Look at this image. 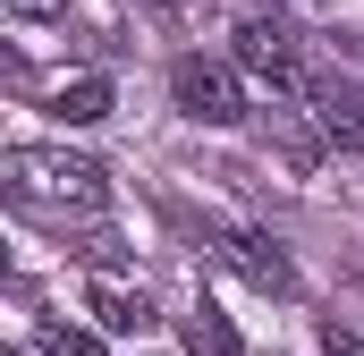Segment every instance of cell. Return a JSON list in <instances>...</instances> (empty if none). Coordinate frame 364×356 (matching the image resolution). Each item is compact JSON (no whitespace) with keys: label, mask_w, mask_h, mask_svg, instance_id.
Here are the masks:
<instances>
[{"label":"cell","mask_w":364,"mask_h":356,"mask_svg":"<svg viewBox=\"0 0 364 356\" xmlns=\"http://www.w3.org/2000/svg\"><path fill=\"white\" fill-rule=\"evenodd\" d=\"M0 178H9V195H17L26 212H43V221H60V212H110L102 162L68 153V145H9V153H0Z\"/></svg>","instance_id":"obj_1"},{"label":"cell","mask_w":364,"mask_h":356,"mask_svg":"<svg viewBox=\"0 0 364 356\" xmlns=\"http://www.w3.org/2000/svg\"><path fill=\"white\" fill-rule=\"evenodd\" d=\"M170 93H178V110L195 119V127H237V119H246V85H237L229 60L186 51L178 68H170Z\"/></svg>","instance_id":"obj_2"},{"label":"cell","mask_w":364,"mask_h":356,"mask_svg":"<svg viewBox=\"0 0 364 356\" xmlns=\"http://www.w3.org/2000/svg\"><path fill=\"white\" fill-rule=\"evenodd\" d=\"M237 68H255L272 93H314V68H305V51L288 43V26H272V17H246L237 26Z\"/></svg>","instance_id":"obj_3"},{"label":"cell","mask_w":364,"mask_h":356,"mask_svg":"<svg viewBox=\"0 0 364 356\" xmlns=\"http://www.w3.org/2000/svg\"><path fill=\"white\" fill-rule=\"evenodd\" d=\"M220 263L237 271V280H255L263 297H296V263L279 255V238H263V229H229L220 238Z\"/></svg>","instance_id":"obj_4"},{"label":"cell","mask_w":364,"mask_h":356,"mask_svg":"<svg viewBox=\"0 0 364 356\" xmlns=\"http://www.w3.org/2000/svg\"><path fill=\"white\" fill-rule=\"evenodd\" d=\"M314 127H322V145H339V153H364V93L339 85V77H314Z\"/></svg>","instance_id":"obj_5"},{"label":"cell","mask_w":364,"mask_h":356,"mask_svg":"<svg viewBox=\"0 0 364 356\" xmlns=\"http://www.w3.org/2000/svg\"><path fill=\"white\" fill-rule=\"evenodd\" d=\"M85 305L102 314V331H144V323H153V297H144V288H119V280H93Z\"/></svg>","instance_id":"obj_6"},{"label":"cell","mask_w":364,"mask_h":356,"mask_svg":"<svg viewBox=\"0 0 364 356\" xmlns=\"http://www.w3.org/2000/svg\"><path fill=\"white\" fill-rule=\"evenodd\" d=\"M51 110H60L68 127H93V119H110V77H68Z\"/></svg>","instance_id":"obj_7"},{"label":"cell","mask_w":364,"mask_h":356,"mask_svg":"<svg viewBox=\"0 0 364 356\" xmlns=\"http://www.w3.org/2000/svg\"><path fill=\"white\" fill-rule=\"evenodd\" d=\"M186 348H195V356H246V340L229 331L220 305H195V314H186Z\"/></svg>","instance_id":"obj_8"},{"label":"cell","mask_w":364,"mask_h":356,"mask_svg":"<svg viewBox=\"0 0 364 356\" xmlns=\"http://www.w3.org/2000/svg\"><path fill=\"white\" fill-rule=\"evenodd\" d=\"M43 348H51V356H110L93 331H77V323H51V331H43Z\"/></svg>","instance_id":"obj_9"},{"label":"cell","mask_w":364,"mask_h":356,"mask_svg":"<svg viewBox=\"0 0 364 356\" xmlns=\"http://www.w3.org/2000/svg\"><path fill=\"white\" fill-rule=\"evenodd\" d=\"M322 356H364V331H348V323H322Z\"/></svg>","instance_id":"obj_10"},{"label":"cell","mask_w":364,"mask_h":356,"mask_svg":"<svg viewBox=\"0 0 364 356\" xmlns=\"http://www.w3.org/2000/svg\"><path fill=\"white\" fill-rule=\"evenodd\" d=\"M9 17H26V26H51V17H68V0H9Z\"/></svg>","instance_id":"obj_11"}]
</instances>
